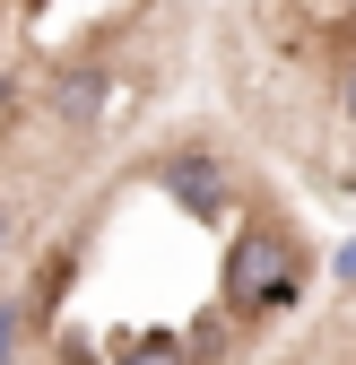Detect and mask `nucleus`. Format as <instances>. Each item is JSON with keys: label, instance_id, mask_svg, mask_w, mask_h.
<instances>
[{"label": "nucleus", "instance_id": "obj_1", "mask_svg": "<svg viewBox=\"0 0 356 365\" xmlns=\"http://www.w3.org/2000/svg\"><path fill=\"white\" fill-rule=\"evenodd\" d=\"M313 287V261H304L295 226L287 217H244L226 235V261H217V304L235 313V322H270V313L304 304Z\"/></svg>", "mask_w": 356, "mask_h": 365}, {"label": "nucleus", "instance_id": "obj_2", "mask_svg": "<svg viewBox=\"0 0 356 365\" xmlns=\"http://www.w3.org/2000/svg\"><path fill=\"white\" fill-rule=\"evenodd\" d=\"M105 96H113V78H105L96 61H61L53 78L35 87V113L61 122V130H96V122H105Z\"/></svg>", "mask_w": 356, "mask_h": 365}, {"label": "nucleus", "instance_id": "obj_3", "mask_svg": "<svg viewBox=\"0 0 356 365\" xmlns=\"http://www.w3.org/2000/svg\"><path fill=\"white\" fill-rule=\"evenodd\" d=\"M157 174H165V192H174V209H183V217H209V226L226 217V165H217V148H192V157L174 148Z\"/></svg>", "mask_w": 356, "mask_h": 365}, {"label": "nucleus", "instance_id": "obj_4", "mask_svg": "<svg viewBox=\"0 0 356 365\" xmlns=\"http://www.w3.org/2000/svg\"><path fill=\"white\" fill-rule=\"evenodd\" d=\"M105 365H192V348H183V331H122Z\"/></svg>", "mask_w": 356, "mask_h": 365}, {"label": "nucleus", "instance_id": "obj_5", "mask_svg": "<svg viewBox=\"0 0 356 365\" xmlns=\"http://www.w3.org/2000/svg\"><path fill=\"white\" fill-rule=\"evenodd\" d=\"M183 348H192V365H226V348H235V313H226V304H209V313H192V331H183Z\"/></svg>", "mask_w": 356, "mask_h": 365}, {"label": "nucleus", "instance_id": "obj_6", "mask_svg": "<svg viewBox=\"0 0 356 365\" xmlns=\"http://www.w3.org/2000/svg\"><path fill=\"white\" fill-rule=\"evenodd\" d=\"M26 296H0V365H18V339H26Z\"/></svg>", "mask_w": 356, "mask_h": 365}, {"label": "nucleus", "instance_id": "obj_7", "mask_svg": "<svg viewBox=\"0 0 356 365\" xmlns=\"http://www.w3.org/2000/svg\"><path fill=\"white\" fill-rule=\"evenodd\" d=\"M330 287H347V296H356V244H339V252H330Z\"/></svg>", "mask_w": 356, "mask_h": 365}, {"label": "nucleus", "instance_id": "obj_8", "mask_svg": "<svg viewBox=\"0 0 356 365\" xmlns=\"http://www.w3.org/2000/svg\"><path fill=\"white\" fill-rule=\"evenodd\" d=\"M339 113H347V130H356V61L339 70Z\"/></svg>", "mask_w": 356, "mask_h": 365}, {"label": "nucleus", "instance_id": "obj_9", "mask_svg": "<svg viewBox=\"0 0 356 365\" xmlns=\"http://www.w3.org/2000/svg\"><path fill=\"white\" fill-rule=\"evenodd\" d=\"M9 244H18V209L0 200V261H9Z\"/></svg>", "mask_w": 356, "mask_h": 365}, {"label": "nucleus", "instance_id": "obj_10", "mask_svg": "<svg viewBox=\"0 0 356 365\" xmlns=\"http://www.w3.org/2000/svg\"><path fill=\"white\" fill-rule=\"evenodd\" d=\"M347 331H356V296H347Z\"/></svg>", "mask_w": 356, "mask_h": 365}]
</instances>
